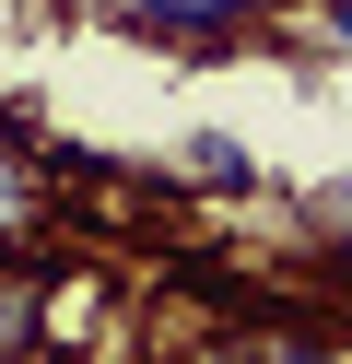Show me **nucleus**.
Wrapping results in <instances>:
<instances>
[{
	"label": "nucleus",
	"instance_id": "obj_6",
	"mask_svg": "<svg viewBox=\"0 0 352 364\" xmlns=\"http://www.w3.org/2000/svg\"><path fill=\"white\" fill-rule=\"evenodd\" d=\"M0 129H12V106H0Z\"/></svg>",
	"mask_w": 352,
	"mask_h": 364
},
{
	"label": "nucleus",
	"instance_id": "obj_4",
	"mask_svg": "<svg viewBox=\"0 0 352 364\" xmlns=\"http://www.w3.org/2000/svg\"><path fill=\"white\" fill-rule=\"evenodd\" d=\"M188 176H211V188H247V141H188Z\"/></svg>",
	"mask_w": 352,
	"mask_h": 364
},
{
	"label": "nucleus",
	"instance_id": "obj_1",
	"mask_svg": "<svg viewBox=\"0 0 352 364\" xmlns=\"http://www.w3.org/2000/svg\"><path fill=\"white\" fill-rule=\"evenodd\" d=\"M258 24H270L258 0H117V36H141V48H176V59H235Z\"/></svg>",
	"mask_w": 352,
	"mask_h": 364
},
{
	"label": "nucleus",
	"instance_id": "obj_3",
	"mask_svg": "<svg viewBox=\"0 0 352 364\" xmlns=\"http://www.w3.org/2000/svg\"><path fill=\"white\" fill-rule=\"evenodd\" d=\"M258 364H352V341H341V329H270Z\"/></svg>",
	"mask_w": 352,
	"mask_h": 364
},
{
	"label": "nucleus",
	"instance_id": "obj_5",
	"mask_svg": "<svg viewBox=\"0 0 352 364\" xmlns=\"http://www.w3.org/2000/svg\"><path fill=\"white\" fill-rule=\"evenodd\" d=\"M317 235H329V247H341V259H352V165L329 176V188H317Z\"/></svg>",
	"mask_w": 352,
	"mask_h": 364
},
{
	"label": "nucleus",
	"instance_id": "obj_2",
	"mask_svg": "<svg viewBox=\"0 0 352 364\" xmlns=\"http://www.w3.org/2000/svg\"><path fill=\"white\" fill-rule=\"evenodd\" d=\"M47 212H59V200H47V165L12 141V129H0V247H23Z\"/></svg>",
	"mask_w": 352,
	"mask_h": 364
}]
</instances>
